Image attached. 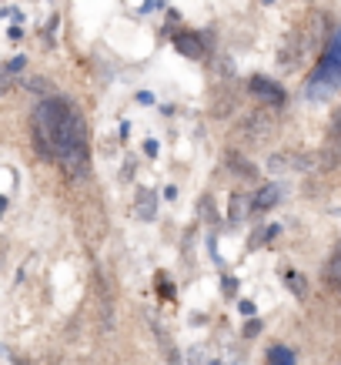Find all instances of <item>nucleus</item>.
Instances as JSON below:
<instances>
[{
    "mask_svg": "<svg viewBox=\"0 0 341 365\" xmlns=\"http://www.w3.org/2000/svg\"><path fill=\"white\" fill-rule=\"evenodd\" d=\"M251 91L258 98H271V101H281V87L274 80H264V78H251Z\"/></svg>",
    "mask_w": 341,
    "mask_h": 365,
    "instance_id": "nucleus-6",
    "label": "nucleus"
},
{
    "mask_svg": "<svg viewBox=\"0 0 341 365\" xmlns=\"http://www.w3.org/2000/svg\"><path fill=\"white\" fill-rule=\"evenodd\" d=\"M241 131H244L251 141H264V137L274 131V114H271V111H255V114L244 121V128Z\"/></svg>",
    "mask_w": 341,
    "mask_h": 365,
    "instance_id": "nucleus-3",
    "label": "nucleus"
},
{
    "mask_svg": "<svg viewBox=\"0 0 341 365\" xmlns=\"http://www.w3.org/2000/svg\"><path fill=\"white\" fill-rule=\"evenodd\" d=\"M274 201H278V188H264L258 195V201H255V208H271Z\"/></svg>",
    "mask_w": 341,
    "mask_h": 365,
    "instance_id": "nucleus-12",
    "label": "nucleus"
},
{
    "mask_svg": "<svg viewBox=\"0 0 341 365\" xmlns=\"http://www.w3.org/2000/svg\"><path fill=\"white\" fill-rule=\"evenodd\" d=\"M174 44H178V51L187 54V57H204V44H201L198 34H178Z\"/></svg>",
    "mask_w": 341,
    "mask_h": 365,
    "instance_id": "nucleus-5",
    "label": "nucleus"
},
{
    "mask_svg": "<svg viewBox=\"0 0 341 365\" xmlns=\"http://www.w3.org/2000/svg\"><path fill=\"white\" fill-rule=\"evenodd\" d=\"M268 168L271 171H311V155H271L268 157Z\"/></svg>",
    "mask_w": 341,
    "mask_h": 365,
    "instance_id": "nucleus-4",
    "label": "nucleus"
},
{
    "mask_svg": "<svg viewBox=\"0 0 341 365\" xmlns=\"http://www.w3.org/2000/svg\"><path fill=\"white\" fill-rule=\"evenodd\" d=\"M228 164L235 168V175H244V178H255L258 175L251 161H244V157H237V155H228Z\"/></svg>",
    "mask_w": 341,
    "mask_h": 365,
    "instance_id": "nucleus-9",
    "label": "nucleus"
},
{
    "mask_svg": "<svg viewBox=\"0 0 341 365\" xmlns=\"http://www.w3.org/2000/svg\"><path fill=\"white\" fill-rule=\"evenodd\" d=\"M338 84H341V30L331 37L328 51L321 57V67H318V74L311 78L308 94H311V98H325V94H331V87H338Z\"/></svg>",
    "mask_w": 341,
    "mask_h": 365,
    "instance_id": "nucleus-2",
    "label": "nucleus"
},
{
    "mask_svg": "<svg viewBox=\"0 0 341 365\" xmlns=\"http://www.w3.org/2000/svg\"><path fill=\"white\" fill-rule=\"evenodd\" d=\"M137 214H141V218H151V214H154V195H151V191H144V195L137 198Z\"/></svg>",
    "mask_w": 341,
    "mask_h": 365,
    "instance_id": "nucleus-11",
    "label": "nucleus"
},
{
    "mask_svg": "<svg viewBox=\"0 0 341 365\" xmlns=\"http://www.w3.org/2000/svg\"><path fill=\"white\" fill-rule=\"evenodd\" d=\"M325 278H328V285L341 288V248L331 255V261H328V268H325Z\"/></svg>",
    "mask_w": 341,
    "mask_h": 365,
    "instance_id": "nucleus-7",
    "label": "nucleus"
},
{
    "mask_svg": "<svg viewBox=\"0 0 341 365\" xmlns=\"http://www.w3.org/2000/svg\"><path fill=\"white\" fill-rule=\"evenodd\" d=\"M285 282H288V288L298 295V298H308V285H305V275H298V272H288L285 275Z\"/></svg>",
    "mask_w": 341,
    "mask_h": 365,
    "instance_id": "nucleus-10",
    "label": "nucleus"
},
{
    "mask_svg": "<svg viewBox=\"0 0 341 365\" xmlns=\"http://www.w3.org/2000/svg\"><path fill=\"white\" fill-rule=\"evenodd\" d=\"M268 365H294V352H288L285 345H274L268 352Z\"/></svg>",
    "mask_w": 341,
    "mask_h": 365,
    "instance_id": "nucleus-8",
    "label": "nucleus"
},
{
    "mask_svg": "<svg viewBox=\"0 0 341 365\" xmlns=\"http://www.w3.org/2000/svg\"><path fill=\"white\" fill-rule=\"evenodd\" d=\"M248 195H235V201H231V221H237L244 211H248V201H244Z\"/></svg>",
    "mask_w": 341,
    "mask_h": 365,
    "instance_id": "nucleus-13",
    "label": "nucleus"
},
{
    "mask_svg": "<svg viewBox=\"0 0 341 365\" xmlns=\"http://www.w3.org/2000/svg\"><path fill=\"white\" fill-rule=\"evenodd\" d=\"M34 131H37V141H40V151L44 144H54V155L71 157L80 151L84 144V124H80V114L67 101H44L34 114Z\"/></svg>",
    "mask_w": 341,
    "mask_h": 365,
    "instance_id": "nucleus-1",
    "label": "nucleus"
}]
</instances>
